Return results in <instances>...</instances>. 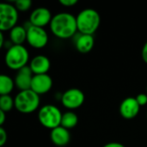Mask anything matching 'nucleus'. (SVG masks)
I'll return each mask as SVG.
<instances>
[{
  "label": "nucleus",
  "mask_w": 147,
  "mask_h": 147,
  "mask_svg": "<svg viewBox=\"0 0 147 147\" xmlns=\"http://www.w3.org/2000/svg\"><path fill=\"white\" fill-rule=\"evenodd\" d=\"M49 27L52 34L62 40L70 39L78 32L76 16L68 12H60L53 16Z\"/></svg>",
  "instance_id": "nucleus-1"
},
{
  "label": "nucleus",
  "mask_w": 147,
  "mask_h": 147,
  "mask_svg": "<svg viewBox=\"0 0 147 147\" xmlns=\"http://www.w3.org/2000/svg\"><path fill=\"white\" fill-rule=\"evenodd\" d=\"M18 10L14 4L2 3L0 4V31H10L16 26Z\"/></svg>",
  "instance_id": "nucleus-6"
},
{
  "label": "nucleus",
  "mask_w": 147,
  "mask_h": 147,
  "mask_svg": "<svg viewBox=\"0 0 147 147\" xmlns=\"http://www.w3.org/2000/svg\"><path fill=\"white\" fill-rule=\"evenodd\" d=\"M78 117L76 113L73 111H67L63 114L62 120H61V125L63 127L70 130L73 127H75L78 125Z\"/></svg>",
  "instance_id": "nucleus-18"
},
{
  "label": "nucleus",
  "mask_w": 147,
  "mask_h": 147,
  "mask_svg": "<svg viewBox=\"0 0 147 147\" xmlns=\"http://www.w3.org/2000/svg\"><path fill=\"white\" fill-rule=\"evenodd\" d=\"M33 77L34 74L28 65H26L19 70L15 78V84L16 88L20 91L31 90Z\"/></svg>",
  "instance_id": "nucleus-12"
},
{
  "label": "nucleus",
  "mask_w": 147,
  "mask_h": 147,
  "mask_svg": "<svg viewBox=\"0 0 147 147\" xmlns=\"http://www.w3.org/2000/svg\"><path fill=\"white\" fill-rule=\"evenodd\" d=\"M28 66L30 67L34 75L47 74L51 67V62L48 57L40 54L31 59Z\"/></svg>",
  "instance_id": "nucleus-13"
},
{
  "label": "nucleus",
  "mask_w": 147,
  "mask_h": 147,
  "mask_svg": "<svg viewBox=\"0 0 147 147\" xmlns=\"http://www.w3.org/2000/svg\"><path fill=\"white\" fill-rule=\"evenodd\" d=\"M102 147H126L124 145L118 143V142H110L106 145H104Z\"/></svg>",
  "instance_id": "nucleus-25"
},
{
  "label": "nucleus",
  "mask_w": 147,
  "mask_h": 147,
  "mask_svg": "<svg viewBox=\"0 0 147 147\" xmlns=\"http://www.w3.org/2000/svg\"><path fill=\"white\" fill-rule=\"evenodd\" d=\"M9 41L13 45H22L27 41V29L23 25H16L9 31Z\"/></svg>",
  "instance_id": "nucleus-16"
},
{
  "label": "nucleus",
  "mask_w": 147,
  "mask_h": 147,
  "mask_svg": "<svg viewBox=\"0 0 147 147\" xmlns=\"http://www.w3.org/2000/svg\"><path fill=\"white\" fill-rule=\"evenodd\" d=\"M15 108V99H13L9 95L0 96V110L8 113Z\"/></svg>",
  "instance_id": "nucleus-19"
},
{
  "label": "nucleus",
  "mask_w": 147,
  "mask_h": 147,
  "mask_svg": "<svg viewBox=\"0 0 147 147\" xmlns=\"http://www.w3.org/2000/svg\"><path fill=\"white\" fill-rule=\"evenodd\" d=\"M5 120H6V113L0 110V126L3 127V123L5 122Z\"/></svg>",
  "instance_id": "nucleus-26"
},
{
  "label": "nucleus",
  "mask_w": 147,
  "mask_h": 147,
  "mask_svg": "<svg viewBox=\"0 0 147 147\" xmlns=\"http://www.w3.org/2000/svg\"><path fill=\"white\" fill-rule=\"evenodd\" d=\"M59 3L65 7H73L78 3V0H59Z\"/></svg>",
  "instance_id": "nucleus-23"
},
{
  "label": "nucleus",
  "mask_w": 147,
  "mask_h": 147,
  "mask_svg": "<svg viewBox=\"0 0 147 147\" xmlns=\"http://www.w3.org/2000/svg\"><path fill=\"white\" fill-rule=\"evenodd\" d=\"M28 60L29 53L23 45H13L8 48L4 57L6 65L9 69L17 71L28 65Z\"/></svg>",
  "instance_id": "nucleus-3"
},
{
  "label": "nucleus",
  "mask_w": 147,
  "mask_h": 147,
  "mask_svg": "<svg viewBox=\"0 0 147 147\" xmlns=\"http://www.w3.org/2000/svg\"><path fill=\"white\" fill-rule=\"evenodd\" d=\"M140 106L135 97H127L124 99L120 105V114L126 120L135 118L140 113Z\"/></svg>",
  "instance_id": "nucleus-11"
},
{
  "label": "nucleus",
  "mask_w": 147,
  "mask_h": 147,
  "mask_svg": "<svg viewBox=\"0 0 147 147\" xmlns=\"http://www.w3.org/2000/svg\"><path fill=\"white\" fill-rule=\"evenodd\" d=\"M14 5L18 11H27L32 6V2L30 0H17L14 2Z\"/></svg>",
  "instance_id": "nucleus-20"
},
{
  "label": "nucleus",
  "mask_w": 147,
  "mask_h": 147,
  "mask_svg": "<svg viewBox=\"0 0 147 147\" xmlns=\"http://www.w3.org/2000/svg\"><path fill=\"white\" fill-rule=\"evenodd\" d=\"M48 34L44 28L31 26L27 30V41L28 45L36 49L45 47L48 43Z\"/></svg>",
  "instance_id": "nucleus-8"
},
{
  "label": "nucleus",
  "mask_w": 147,
  "mask_h": 147,
  "mask_svg": "<svg viewBox=\"0 0 147 147\" xmlns=\"http://www.w3.org/2000/svg\"><path fill=\"white\" fill-rule=\"evenodd\" d=\"M94 45L95 40L93 35L79 34L75 40V47L81 53H90L93 49Z\"/></svg>",
  "instance_id": "nucleus-15"
},
{
  "label": "nucleus",
  "mask_w": 147,
  "mask_h": 147,
  "mask_svg": "<svg viewBox=\"0 0 147 147\" xmlns=\"http://www.w3.org/2000/svg\"><path fill=\"white\" fill-rule=\"evenodd\" d=\"M52 19V13L47 8L38 7L31 12L28 21L33 26L44 28L47 25H50Z\"/></svg>",
  "instance_id": "nucleus-9"
},
{
  "label": "nucleus",
  "mask_w": 147,
  "mask_h": 147,
  "mask_svg": "<svg viewBox=\"0 0 147 147\" xmlns=\"http://www.w3.org/2000/svg\"><path fill=\"white\" fill-rule=\"evenodd\" d=\"M53 87V79L48 74L34 75L31 84V90L39 96L47 94Z\"/></svg>",
  "instance_id": "nucleus-10"
},
{
  "label": "nucleus",
  "mask_w": 147,
  "mask_h": 147,
  "mask_svg": "<svg viewBox=\"0 0 147 147\" xmlns=\"http://www.w3.org/2000/svg\"><path fill=\"white\" fill-rule=\"evenodd\" d=\"M63 114L60 109L53 104L42 106L38 112L39 122L44 127L53 130L61 125Z\"/></svg>",
  "instance_id": "nucleus-5"
},
{
  "label": "nucleus",
  "mask_w": 147,
  "mask_h": 147,
  "mask_svg": "<svg viewBox=\"0 0 147 147\" xmlns=\"http://www.w3.org/2000/svg\"><path fill=\"white\" fill-rule=\"evenodd\" d=\"M146 117H147V115H146Z\"/></svg>",
  "instance_id": "nucleus-29"
},
{
  "label": "nucleus",
  "mask_w": 147,
  "mask_h": 147,
  "mask_svg": "<svg viewBox=\"0 0 147 147\" xmlns=\"http://www.w3.org/2000/svg\"><path fill=\"white\" fill-rule=\"evenodd\" d=\"M15 109L22 114H31L40 106V96L32 90L19 91L15 96Z\"/></svg>",
  "instance_id": "nucleus-4"
},
{
  "label": "nucleus",
  "mask_w": 147,
  "mask_h": 147,
  "mask_svg": "<svg viewBox=\"0 0 147 147\" xmlns=\"http://www.w3.org/2000/svg\"><path fill=\"white\" fill-rule=\"evenodd\" d=\"M146 94H147V86H146Z\"/></svg>",
  "instance_id": "nucleus-28"
},
{
  "label": "nucleus",
  "mask_w": 147,
  "mask_h": 147,
  "mask_svg": "<svg viewBox=\"0 0 147 147\" xmlns=\"http://www.w3.org/2000/svg\"><path fill=\"white\" fill-rule=\"evenodd\" d=\"M4 39H3V32H0V47H3V45H4Z\"/></svg>",
  "instance_id": "nucleus-27"
},
{
  "label": "nucleus",
  "mask_w": 147,
  "mask_h": 147,
  "mask_svg": "<svg viewBox=\"0 0 147 147\" xmlns=\"http://www.w3.org/2000/svg\"><path fill=\"white\" fill-rule=\"evenodd\" d=\"M141 57L143 61L147 64V41L144 44L143 47H142V51H141Z\"/></svg>",
  "instance_id": "nucleus-24"
},
{
  "label": "nucleus",
  "mask_w": 147,
  "mask_h": 147,
  "mask_svg": "<svg viewBox=\"0 0 147 147\" xmlns=\"http://www.w3.org/2000/svg\"><path fill=\"white\" fill-rule=\"evenodd\" d=\"M8 140V134L3 127H0V146H3Z\"/></svg>",
  "instance_id": "nucleus-22"
},
{
  "label": "nucleus",
  "mask_w": 147,
  "mask_h": 147,
  "mask_svg": "<svg viewBox=\"0 0 147 147\" xmlns=\"http://www.w3.org/2000/svg\"><path fill=\"white\" fill-rule=\"evenodd\" d=\"M84 92L77 88H71L65 90L61 95V102L62 105L70 110L77 109L80 108L84 102Z\"/></svg>",
  "instance_id": "nucleus-7"
},
{
  "label": "nucleus",
  "mask_w": 147,
  "mask_h": 147,
  "mask_svg": "<svg viewBox=\"0 0 147 147\" xmlns=\"http://www.w3.org/2000/svg\"><path fill=\"white\" fill-rule=\"evenodd\" d=\"M76 19L78 32L81 34L93 35L98 29L101 22L100 15L94 9H84L81 10L76 16Z\"/></svg>",
  "instance_id": "nucleus-2"
},
{
  "label": "nucleus",
  "mask_w": 147,
  "mask_h": 147,
  "mask_svg": "<svg viewBox=\"0 0 147 147\" xmlns=\"http://www.w3.org/2000/svg\"><path fill=\"white\" fill-rule=\"evenodd\" d=\"M15 80H13L9 76L2 74L0 76V95L5 96L9 95L15 86Z\"/></svg>",
  "instance_id": "nucleus-17"
},
{
  "label": "nucleus",
  "mask_w": 147,
  "mask_h": 147,
  "mask_svg": "<svg viewBox=\"0 0 147 147\" xmlns=\"http://www.w3.org/2000/svg\"><path fill=\"white\" fill-rule=\"evenodd\" d=\"M140 107L145 106L147 104V94L146 93H140L139 95H137V96L135 97Z\"/></svg>",
  "instance_id": "nucleus-21"
},
{
  "label": "nucleus",
  "mask_w": 147,
  "mask_h": 147,
  "mask_svg": "<svg viewBox=\"0 0 147 147\" xmlns=\"http://www.w3.org/2000/svg\"><path fill=\"white\" fill-rule=\"evenodd\" d=\"M50 138L53 145L56 146L63 147L69 144L71 140V134L68 129L59 126L51 130Z\"/></svg>",
  "instance_id": "nucleus-14"
}]
</instances>
